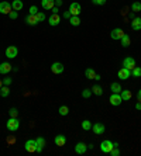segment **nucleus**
<instances>
[{"instance_id":"obj_17","label":"nucleus","mask_w":141,"mask_h":156,"mask_svg":"<svg viewBox=\"0 0 141 156\" xmlns=\"http://www.w3.org/2000/svg\"><path fill=\"white\" fill-rule=\"evenodd\" d=\"M35 146H37V152H42V149H44L45 146V139L42 138V136H38L37 139H35Z\"/></svg>"},{"instance_id":"obj_7","label":"nucleus","mask_w":141,"mask_h":156,"mask_svg":"<svg viewBox=\"0 0 141 156\" xmlns=\"http://www.w3.org/2000/svg\"><path fill=\"white\" fill-rule=\"evenodd\" d=\"M136 66H137L136 65V59L131 58V56H127V58L123 61V68H127V69L133 70Z\"/></svg>"},{"instance_id":"obj_8","label":"nucleus","mask_w":141,"mask_h":156,"mask_svg":"<svg viewBox=\"0 0 141 156\" xmlns=\"http://www.w3.org/2000/svg\"><path fill=\"white\" fill-rule=\"evenodd\" d=\"M123 35H124V31H123L121 28H119V27L114 30H111V33H110L111 40H114V41H120Z\"/></svg>"},{"instance_id":"obj_41","label":"nucleus","mask_w":141,"mask_h":156,"mask_svg":"<svg viewBox=\"0 0 141 156\" xmlns=\"http://www.w3.org/2000/svg\"><path fill=\"white\" fill-rule=\"evenodd\" d=\"M70 16H72V14H70V11H69V10H68V11H65V13H63V18H68V20H69V18H70Z\"/></svg>"},{"instance_id":"obj_18","label":"nucleus","mask_w":141,"mask_h":156,"mask_svg":"<svg viewBox=\"0 0 141 156\" xmlns=\"http://www.w3.org/2000/svg\"><path fill=\"white\" fill-rule=\"evenodd\" d=\"M54 142H55L56 146H63L67 144V136H65V135H56Z\"/></svg>"},{"instance_id":"obj_3","label":"nucleus","mask_w":141,"mask_h":156,"mask_svg":"<svg viewBox=\"0 0 141 156\" xmlns=\"http://www.w3.org/2000/svg\"><path fill=\"white\" fill-rule=\"evenodd\" d=\"M17 55H19V49H17V47L10 45V47L6 48V56H7L9 59H14Z\"/></svg>"},{"instance_id":"obj_15","label":"nucleus","mask_w":141,"mask_h":156,"mask_svg":"<svg viewBox=\"0 0 141 156\" xmlns=\"http://www.w3.org/2000/svg\"><path fill=\"white\" fill-rule=\"evenodd\" d=\"M48 23H49V26H52V27L58 26V24L61 23L60 14H51V16H49V18H48Z\"/></svg>"},{"instance_id":"obj_38","label":"nucleus","mask_w":141,"mask_h":156,"mask_svg":"<svg viewBox=\"0 0 141 156\" xmlns=\"http://www.w3.org/2000/svg\"><path fill=\"white\" fill-rule=\"evenodd\" d=\"M11 83H13L11 77H6V79H3V86H10Z\"/></svg>"},{"instance_id":"obj_45","label":"nucleus","mask_w":141,"mask_h":156,"mask_svg":"<svg viewBox=\"0 0 141 156\" xmlns=\"http://www.w3.org/2000/svg\"><path fill=\"white\" fill-rule=\"evenodd\" d=\"M128 17H130V18H131V20H134V18L137 17V16H136V13H134V11H131L130 14H128Z\"/></svg>"},{"instance_id":"obj_22","label":"nucleus","mask_w":141,"mask_h":156,"mask_svg":"<svg viewBox=\"0 0 141 156\" xmlns=\"http://www.w3.org/2000/svg\"><path fill=\"white\" fill-rule=\"evenodd\" d=\"M120 96H121L123 101H128L131 97H133V93L130 90H121L120 91Z\"/></svg>"},{"instance_id":"obj_23","label":"nucleus","mask_w":141,"mask_h":156,"mask_svg":"<svg viewBox=\"0 0 141 156\" xmlns=\"http://www.w3.org/2000/svg\"><path fill=\"white\" fill-rule=\"evenodd\" d=\"M90 90H92V93L95 96H102L103 94V89H102V86H99V84H95Z\"/></svg>"},{"instance_id":"obj_4","label":"nucleus","mask_w":141,"mask_h":156,"mask_svg":"<svg viewBox=\"0 0 141 156\" xmlns=\"http://www.w3.org/2000/svg\"><path fill=\"white\" fill-rule=\"evenodd\" d=\"M10 11H13V7H11V3L9 2H2L0 3V14H10Z\"/></svg>"},{"instance_id":"obj_32","label":"nucleus","mask_w":141,"mask_h":156,"mask_svg":"<svg viewBox=\"0 0 141 156\" xmlns=\"http://www.w3.org/2000/svg\"><path fill=\"white\" fill-rule=\"evenodd\" d=\"M131 76H134V77H141V68H134L133 70H131Z\"/></svg>"},{"instance_id":"obj_5","label":"nucleus","mask_w":141,"mask_h":156,"mask_svg":"<svg viewBox=\"0 0 141 156\" xmlns=\"http://www.w3.org/2000/svg\"><path fill=\"white\" fill-rule=\"evenodd\" d=\"M24 148H26V152H28V153L37 152V146H35V139H28V141H26V145H24Z\"/></svg>"},{"instance_id":"obj_26","label":"nucleus","mask_w":141,"mask_h":156,"mask_svg":"<svg viewBox=\"0 0 141 156\" xmlns=\"http://www.w3.org/2000/svg\"><path fill=\"white\" fill-rule=\"evenodd\" d=\"M120 42H121V47L127 48L128 45H130V37L127 35V34H124V35L121 37V40H120Z\"/></svg>"},{"instance_id":"obj_40","label":"nucleus","mask_w":141,"mask_h":156,"mask_svg":"<svg viewBox=\"0 0 141 156\" xmlns=\"http://www.w3.org/2000/svg\"><path fill=\"white\" fill-rule=\"evenodd\" d=\"M110 155H111V156H119V155H120V151H119L117 148H113V149L110 151Z\"/></svg>"},{"instance_id":"obj_36","label":"nucleus","mask_w":141,"mask_h":156,"mask_svg":"<svg viewBox=\"0 0 141 156\" xmlns=\"http://www.w3.org/2000/svg\"><path fill=\"white\" fill-rule=\"evenodd\" d=\"M17 114H19L17 108H10V110H9V115L13 117V118H16V117H17Z\"/></svg>"},{"instance_id":"obj_47","label":"nucleus","mask_w":141,"mask_h":156,"mask_svg":"<svg viewBox=\"0 0 141 156\" xmlns=\"http://www.w3.org/2000/svg\"><path fill=\"white\" fill-rule=\"evenodd\" d=\"M137 100L138 101H141V89L138 90V94H137Z\"/></svg>"},{"instance_id":"obj_21","label":"nucleus","mask_w":141,"mask_h":156,"mask_svg":"<svg viewBox=\"0 0 141 156\" xmlns=\"http://www.w3.org/2000/svg\"><path fill=\"white\" fill-rule=\"evenodd\" d=\"M26 23L28 24V26H37V24H38L37 17H35V16H33V14L27 16V17H26Z\"/></svg>"},{"instance_id":"obj_27","label":"nucleus","mask_w":141,"mask_h":156,"mask_svg":"<svg viewBox=\"0 0 141 156\" xmlns=\"http://www.w3.org/2000/svg\"><path fill=\"white\" fill-rule=\"evenodd\" d=\"M92 125H93V124L90 122L89 120H83V121H82V129H83V131L92 129Z\"/></svg>"},{"instance_id":"obj_31","label":"nucleus","mask_w":141,"mask_h":156,"mask_svg":"<svg viewBox=\"0 0 141 156\" xmlns=\"http://www.w3.org/2000/svg\"><path fill=\"white\" fill-rule=\"evenodd\" d=\"M131 10H133L134 13H138V11H141V3H140V2H134V3L131 4Z\"/></svg>"},{"instance_id":"obj_30","label":"nucleus","mask_w":141,"mask_h":156,"mask_svg":"<svg viewBox=\"0 0 141 156\" xmlns=\"http://www.w3.org/2000/svg\"><path fill=\"white\" fill-rule=\"evenodd\" d=\"M58 113H60V115L65 117V115H68V113H69V108H68L67 105H61L60 110H58Z\"/></svg>"},{"instance_id":"obj_14","label":"nucleus","mask_w":141,"mask_h":156,"mask_svg":"<svg viewBox=\"0 0 141 156\" xmlns=\"http://www.w3.org/2000/svg\"><path fill=\"white\" fill-rule=\"evenodd\" d=\"M86 151H88V145H85L83 142H78L75 145V153H78V155H83L86 153Z\"/></svg>"},{"instance_id":"obj_2","label":"nucleus","mask_w":141,"mask_h":156,"mask_svg":"<svg viewBox=\"0 0 141 156\" xmlns=\"http://www.w3.org/2000/svg\"><path fill=\"white\" fill-rule=\"evenodd\" d=\"M113 148H114V144L111 141H109V139H104V141L100 144V151L103 153H110V151Z\"/></svg>"},{"instance_id":"obj_12","label":"nucleus","mask_w":141,"mask_h":156,"mask_svg":"<svg viewBox=\"0 0 141 156\" xmlns=\"http://www.w3.org/2000/svg\"><path fill=\"white\" fill-rule=\"evenodd\" d=\"M92 129H93V132L96 135H102V134H104V124H102V122H96V124H93L92 125Z\"/></svg>"},{"instance_id":"obj_33","label":"nucleus","mask_w":141,"mask_h":156,"mask_svg":"<svg viewBox=\"0 0 141 156\" xmlns=\"http://www.w3.org/2000/svg\"><path fill=\"white\" fill-rule=\"evenodd\" d=\"M92 94H93V93H92V90H90V89H85V90H82V97H83V98H89Z\"/></svg>"},{"instance_id":"obj_48","label":"nucleus","mask_w":141,"mask_h":156,"mask_svg":"<svg viewBox=\"0 0 141 156\" xmlns=\"http://www.w3.org/2000/svg\"><path fill=\"white\" fill-rule=\"evenodd\" d=\"M95 80H97V82H99V80H100V76H99V75H97V73H96V76H95Z\"/></svg>"},{"instance_id":"obj_24","label":"nucleus","mask_w":141,"mask_h":156,"mask_svg":"<svg viewBox=\"0 0 141 156\" xmlns=\"http://www.w3.org/2000/svg\"><path fill=\"white\" fill-rule=\"evenodd\" d=\"M69 23H70V26L78 27L79 24H81V18H79V16H70Z\"/></svg>"},{"instance_id":"obj_9","label":"nucleus","mask_w":141,"mask_h":156,"mask_svg":"<svg viewBox=\"0 0 141 156\" xmlns=\"http://www.w3.org/2000/svg\"><path fill=\"white\" fill-rule=\"evenodd\" d=\"M69 11H70V14H72V16H79V14H81V11H82L81 4H79L78 2H74V3H70Z\"/></svg>"},{"instance_id":"obj_19","label":"nucleus","mask_w":141,"mask_h":156,"mask_svg":"<svg viewBox=\"0 0 141 156\" xmlns=\"http://www.w3.org/2000/svg\"><path fill=\"white\" fill-rule=\"evenodd\" d=\"M131 28L134 31H140L141 30V18L140 17H136L134 20H131Z\"/></svg>"},{"instance_id":"obj_16","label":"nucleus","mask_w":141,"mask_h":156,"mask_svg":"<svg viewBox=\"0 0 141 156\" xmlns=\"http://www.w3.org/2000/svg\"><path fill=\"white\" fill-rule=\"evenodd\" d=\"M41 6L44 10H52V7L55 6V0H41Z\"/></svg>"},{"instance_id":"obj_29","label":"nucleus","mask_w":141,"mask_h":156,"mask_svg":"<svg viewBox=\"0 0 141 156\" xmlns=\"http://www.w3.org/2000/svg\"><path fill=\"white\" fill-rule=\"evenodd\" d=\"M9 94H10L9 86H2V89H0V96H2V97H9Z\"/></svg>"},{"instance_id":"obj_10","label":"nucleus","mask_w":141,"mask_h":156,"mask_svg":"<svg viewBox=\"0 0 141 156\" xmlns=\"http://www.w3.org/2000/svg\"><path fill=\"white\" fill-rule=\"evenodd\" d=\"M130 76H131V70L127 69V68H121V69L117 72V77L121 80H127Z\"/></svg>"},{"instance_id":"obj_20","label":"nucleus","mask_w":141,"mask_h":156,"mask_svg":"<svg viewBox=\"0 0 141 156\" xmlns=\"http://www.w3.org/2000/svg\"><path fill=\"white\" fill-rule=\"evenodd\" d=\"M11 7H13V10L20 11L23 7H24V4H23L21 0H13V2H11Z\"/></svg>"},{"instance_id":"obj_39","label":"nucleus","mask_w":141,"mask_h":156,"mask_svg":"<svg viewBox=\"0 0 141 156\" xmlns=\"http://www.w3.org/2000/svg\"><path fill=\"white\" fill-rule=\"evenodd\" d=\"M93 4H96V6H103L106 3V0H92Z\"/></svg>"},{"instance_id":"obj_46","label":"nucleus","mask_w":141,"mask_h":156,"mask_svg":"<svg viewBox=\"0 0 141 156\" xmlns=\"http://www.w3.org/2000/svg\"><path fill=\"white\" fill-rule=\"evenodd\" d=\"M136 110H141V101H138L137 104H136Z\"/></svg>"},{"instance_id":"obj_6","label":"nucleus","mask_w":141,"mask_h":156,"mask_svg":"<svg viewBox=\"0 0 141 156\" xmlns=\"http://www.w3.org/2000/svg\"><path fill=\"white\" fill-rule=\"evenodd\" d=\"M109 101L111 105H120L123 103V98L120 96V93H113V94L109 97Z\"/></svg>"},{"instance_id":"obj_42","label":"nucleus","mask_w":141,"mask_h":156,"mask_svg":"<svg viewBox=\"0 0 141 156\" xmlns=\"http://www.w3.org/2000/svg\"><path fill=\"white\" fill-rule=\"evenodd\" d=\"M52 14H58V11H60V9L56 7V6H54V7H52Z\"/></svg>"},{"instance_id":"obj_1","label":"nucleus","mask_w":141,"mask_h":156,"mask_svg":"<svg viewBox=\"0 0 141 156\" xmlns=\"http://www.w3.org/2000/svg\"><path fill=\"white\" fill-rule=\"evenodd\" d=\"M6 128H7L10 132H14V131L19 129V128H20V121L17 120V117H16V118L10 117V118H9V121L6 122Z\"/></svg>"},{"instance_id":"obj_43","label":"nucleus","mask_w":141,"mask_h":156,"mask_svg":"<svg viewBox=\"0 0 141 156\" xmlns=\"http://www.w3.org/2000/svg\"><path fill=\"white\" fill-rule=\"evenodd\" d=\"M7 142H9V144H16V138H13V136H9Z\"/></svg>"},{"instance_id":"obj_35","label":"nucleus","mask_w":141,"mask_h":156,"mask_svg":"<svg viewBox=\"0 0 141 156\" xmlns=\"http://www.w3.org/2000/svg\"><path fill=\"white\" fill-rule=\"evenodd\" d=\"M38 13V9H37V6H31L30 9H28V14H33V16H35Z\"/></svg>"},{"instance_id":"obj_34","label":"nucleus","mask_w":141,"mask_h":156,"mask_svg":"<svg viewBox=\"0 0 141 156\" xmlns=\"http://www.w3.org/2000/svg\"><path fill=\"white\" fill-rule=\"evenodd\" d=\"M35 17H37V21H38V23L44 21L45 18H47V17H45V14H44V13H42V11H38L37 14H35Z\"/></svg>"},{"instance_id":"obj_13","label":"nucleus","mask_w":141,"mask_h":156,"mask_svg":"<svg viewBox=\"0 0 141 156\" xmlns=\"http://www.w3.org/2000/svg\"><path fill=\"white\" fill-rule=\"evenodd\" d=\"M13 66L9 63V62H2L0 63V75H7L9 72H11Z\"/></svg>"},{"instance_id":"obj_28","label":"nucleus","mask_w":141,"mask_h":156,"mask_svg":"<svg viewBox=\"0 0 141 156\" xmlns=\"http://www.w3.org/2000/svg\"><path fill=\"white\" fill-rule=\"evenodd\" d=\"M85 76L88 77V79H95V76H96V72H95L92 68H88V69L85 70Z\"/></svg>"},{"instance_id":"obj_44","label":"nucleus","mask_w":141,"mask_h":156,"mask_svg":"<svg viewBox=\"0 0 141 156\" xmlns=\"http://www.w3.org/2000/svg\"><path fill=\"white\" fill-rule=\"evenodd\" d=\"M55 6H56V7L62 6V0H55Z\"/></svg>"},{"instance_id":"obj_37","label":"nucleus","mask_w":141,"mask_h":156,"mask_svg":"<svg viewBox=\"0 0 141 156\" xmlns=\"http://www.w3.org/2000/svg\"><path fill=\"white\" fill-rule=\"evenodd\" d=\"M9 17H10L11 20H16V18L19 17V13H17L16 10H13V11H10V14H9Z\"/></svg>"},{"instance_id":"obj_49","label":"nucleus","mask_w":141,"mask_h":156,"mask_svg":"<svg viewBox=\"0 0 141 156\" xmlns=\"http://www.w3.org/2000/svg\"><path fill=\"white\" fill-rule=\"evenodd\" d=\"M2 86H3V80H0V89H2Z\"/></svg>"},{"instance_id":"obj_11","label":"nucleus","mask_w":141,"mask_h":156,"mask_svg":"<svg viewBox=\"0 0 141 156\" xmlns=\"http://www.w3.org/2000/svg\"><path fill=\"white\" fill-rule=\"evenodd\" d=\"M51 72L55 73V75H61L63 72V65L61 62H54L51 65Z\"/></svg>"},{"instance_id":"obj_25","label":"nucleus","mask_w":141,"mask_h":156,"mask_svg":"<svg viewBox=\"0 0 141 156\" xmlns=\"http://www.w3.org/2000/svg\"><path fill=\"white\" fill-rule=\"evenodd\" d=\"M110 90H111V93H120V91H121V86H120V83L113 82V83L110 84Z\"/></svg>"}]
</instances>
